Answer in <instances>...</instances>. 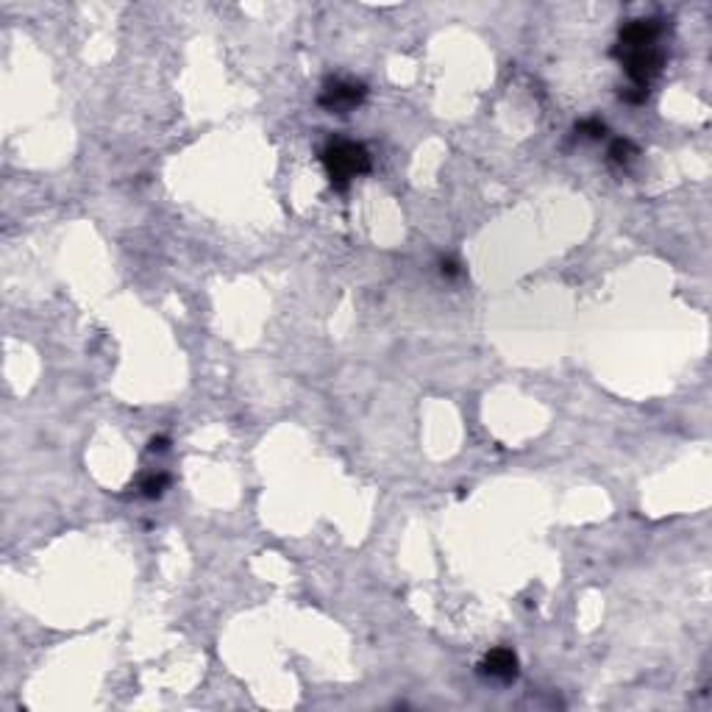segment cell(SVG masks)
<instances>
[{
	"label": "cell",
	"mask_w": 712,
	"mask_h": 712,
	"mask_svg": "<svg viewBox=\"0 0 712 712\" xmlns=\"http://www.w3.org/2000/svg\"><path fill=\"white\" fill-rule=\"evenodd\" d=\"M320 161L326 167V175L331 187L345 190L353 178H359L371 170V153L365 145L353 142V139H342V136H331L323 150H320Z\"/></svg>",
	"instance_id": "6da1fadb"
},
{
	"label": "cell",
	"mask_w": 712,
	"mask_h": 712,
	"mask_svg": "<svg viewBox=\"0 0 712 712\" xmlns=\"http://www.w3.org/2000/svg\"><path fill=\"white\" fill-rule=\"evenodd\" d=\"M615 59H621L632 87L648 89L651 81L662 73L665 67V53L659 45H648V48H615L612 51Z\"/></svg>",
	"instance_id": "7a4b0ae2"
},
{
	"label": "cell",
	"mask_w": 712,
	"mask_h": 712,
	"mask_svg": "<svg viewBox=\"0 0 712 712\" xmlns=\"http://www.w3.org/2000/svg\"><path fill=\"white\" fill-rule=\"evenodd\" d=\"M368 98V87L362 81H350V78H328L323 84V92L317 98V103L331 112V114H348L350 109H356Z\"/></svg>",
	"instance_id": "3957f363"
},
{
	"label": "cell",
	"mask_w": 712,
	"mask_h": 712,
	"mask_svg": "<svg viewBox=\"0 0 712 712\" xmlns=\"http://www.w3.org/2000/svg\"><path fill=\"white\" fill-rule=\"evenodd\" d=\"M662 37V20H632L621 28V37H618V45L615 48H648V45H657Z\"/></svg>",
	"instance_id": "277c9868"
},
{
	"label": "cell",
	"mask_w": 712,
	"mask_h": 712,
	"mask_svg": "<svg viewBox=\"0 0 712 712\" xmlns=\"http://www.w3.org/2000/svg\"><path fill=\"white\" fill-rule=\"evenodd\" d=\"M517 654L512 651V648H492V651H487L484 654V659H481V665H479V670L484 673V676H490V679H498V682H515L517 679Z\"/></svg>",
	"instance_id": "5b68a950"
},
{
	"label": "cell",
	"mask_w": 712,
	"mask_h": 712,
	"mask_svg": "<svg viewBox=\"0 0 712 712\" xmlns=\"http://www.w3.org/2000/svg\"><path fill=\"white\" fill-rule=\"evenodd\" d=\"M167 484H170V476H167V473H150V476H145V479L139 481V490H142L145 498H161L164 490H167Z\"/></svg>",
	"instance_id": "8992f818"
},
{
	"label": "cell",
	"mask_w": 712,
	"mask_h": 712,
	"mask_svg": "<svg viewBox=\"0 0 712 712\" xmlns=\"http://www.w3.org/2000/svg\"><path fill=\"white\" fill-rule=\"evenodd\" d=\"M637 156V145L632 142V139H615L612 145H609V159L615 161V164H629L632 159Z\"/></svg>",
	"instance_id": "52a82bcc"
},
{
	"label": "cell",
	"mask_w": 712,
	"mask_h": 712,
	"mask_svg": "<svg viewBox=\"0 0 712 712\" xmlns=\"http://www.w3.org/2000/svg\"><path fill=\"white\" fill-rule=\"evenodd\" d=\"M576 131H579L582 136H590V139H601V136H607V125H604L601 120H596V117L576 123Z\"/></svg>",
	"instance_id": "ba28073f"
},
{
	"label": "cell",
	"mask_w": 712,
	"mask_h": 712,
	"mask_svg": "<svg viewBox=\"0 0 712 712\" xmlns=\"http://www.w3.org/2000/svg\"><path fill=\"white\" fill-rule=\"evenodd\" d=\"M646 98H648V89H640V87H629L621 92V100L626 103H646Z\"/></svg>",
	"instance_id": "9c48e42d"
},
{
	"label": "cell",
	"mask_w": 712,
	"mask_h": 712,
	"mask_svg": "<svg viewBox=\"0 0 712 712\" xmlns=\"http://www.w3.org/2000/svg\"><path fill=\"white\" fill-rule=\"evenodd\" d=\"M440 273H443V276H448V278H456L462 270H459V262L448 259V262H443V265H440Z\"/></svg>",
	"instance_id": "30bf717a"
},
{
	"label": "cell",
	"mask_w": 712,
	"mask_h": 712,
	"mask_svg": "<svg viewBox=\"0 0 712 712\" xmlns=\"http://www.w3.org/2000/svg\"><path fill=\"white\" fill-rule=\"evenodd\" d=\"M167 443H170L167 437H153V440H150V445H148V451H150V454H156V451H167Z\"/></svg>",
	"instance_id": "8fae6325"
}]
</instances>
